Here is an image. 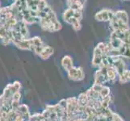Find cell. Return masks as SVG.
Segmentation results:
<instances>
[{
    "label": "cell",
    "mask_w": 130,
    "mask_h": 121,
    "mask_svg": "<svg viewBox=\"0 0 130 121\" xmlns=\"http://www.w3.org/2000/svg\"><path fill=\"white\" fill-rule=\"evenodd\" d=\"M74 12H75V11L74 10V9L70 8V7H69L68 9H66V10L63 13V20L66 22L67 20L70 19V18L74 17Z\"/></svg>",
    "instance_id": "cell-11"
},
{
    "label": "cell",
    "mask_w": 130,
    "mask_h": 121,
    "mask_svg": "<svg viewBox=\"0 0 130 121\" xmlns=\"http://www.w3.org/2000/svg\"><path fill=\"white\" fill-rule=\"evenodd\" d=\"M15 45L23 50H32V42H31V38H27L22 40L20 41L15 44Z\"/></svg>",
    "instance_id": "cell-5"
},
{
    "label": "cell",
    "mask_w": 130,
    "mask_h": 121,
    "mask_svg": "<svg viewBox=\"0 0 130 121\" xmlns=\"http://www.w3.org/2000/svg\"><path fill=\"white\" fill-rule=\"evenodd\" d=\"M66 23H68L70 25H72L74 31H79L80 29H81V24H80V20H77L74 17L70 18V19L66 21Z\"/></svg>",
    "instance_id": "cell-9"
},
{
    "label": "cell",
    "mask_w": 130,
    "mask_h": 121,
    "mask_svg": "<svg viewBox=\"0 0 130 121\" xmlns=\"http://www.w3.org/2000/svg\"><path fill=\"white\" fill-rule=\"evenodd\" d=\"M100 95L102 98H106L107 96L111 95V90H110V88L108 87L104 86V87H103V88H102V90L100 91Z\"/></svg>",
    "instance_id": "cell-12"
},
{
    "label": "cell",
    "mask_w": 130,
    "mask_h": 121,
    "mask_svg": "<svg viewBox=\"0 0 130 121\" xmlns=\"http://www.w3.org/2000/svg\"><path fill=\"white\" fill-rule=\"evenodd\" d=\"M61 64L62 68H63L66 72H68L70 70H71L74 67V63H73V60L71 57L70 56H65L61 61Z\"/></svg>",
    "instance_id": "cell-4"
},
{
    "label": "cell",
    "mask_w": 130,
    "mask_h": 121,
    "mask_svg": "<svg viewBox=\"0 0 130 121\" xmlns=\"http://www.w3.org/2000/svg\"><path fill=\"white\" fill-rule=\"evenodd\" d=\"M68 78L72 81H82L85 78V72L82 67H73L67 72Z\"/></svg>",
    "instance_id": "cell-1"
},
{
    "label": "cell",
    "mask_w": 130,
    "mask_h": 121,
    "mask_svg": "<svg viewBox=\"0 0 130 121\" xmlns=\"http://www.w3.org/2000/svg\"><path fill=\"white\" fill-rule=\"evenodd\" d=\"M115 16V12L109 9H104L100 11L97 12L95 18L98 21H107L111 20Z\"/></svg>",
    "instance_id": "cell-2"
},
{
    "label": "cell",
    "mask_w": 130,
    "mask_h": 121,
    "mask_svg": "<svg viewBox=\"0 0 130 121\" xmlns=\"http://www.w3.org/2000/svg\"><path fill=\"white\" fill-rule=\"evenodd\" d=\"M107 78L110 82H115L116 79L118 78V74L116 72V69L112 65H108L107 68Z\"/></svg>",
    "instance_id": "cell-6"
},
{
    "label": "cell",
    "mask_w": 130,
    "mask_h": 121,
    "mask_svg": "<svg viewBox=\"0 0 130 121\" xmlns=\"http://www.w3.org/2000/svg\"><path fill=\"white\" fill-rule=\"evenodd\" d=\"M118 78H119L120 83H121V84L130 82V70H126L123 74H120L118 76Z\"/></svg>",
    "instance_id": "cell-8"
},
{
    "label": "cell",
    "mask_w": 130,
    "mask_h": 121,
    "mask_svg": "<svg viewBox=\"0 0 130 121\" xmlns=\"http://www.w3.org/2000/svg\"><path fill=\"white\" fill-rule=\"evenodd\" d=\"M104 56V52H103V50H101L100 48H99L96 46L95 48L94 49V53H93V57H92V61H91L92 66L99 68V67L102 65Z\"/></svg>",
    "instance_id": "cell-3"
},
{
    "label": "cell",
    "mask_w": 130,
    "mask_h": 121,
    "mask_svg": "<svg viewBox=\"0 0 130 121\" xmlns=\"http://www.w3.org/2000/svg\"><path fill=\"white\" fill-rule=\"evenodd\" d=\"M123 57L124 58H130V44H126V49L123 54Z\"/></svg>",
    "instance_id": "cell-13"
},
{
    "label": "cell",
    "mask_w": 130,
    "mask_h": 121,
    "mask_svg": "<svg viewBox=\"0 0 130 121\" xmlns=\"http://www.w3.org/2000/svg\"><path fill=\"white\" fill-rule=\"evenodd\" d=\"M115 15L120 20L123 21L124 23L128 24V15L126 11H117L115 12Z\"/></svg>",
    "instance_id": "cell-10"
},
{
    "label": "cell",
    "mask_w": 130,
    "mask_h": 121,
    "mask_svg": "<svg viewBox=\"0 0 130 121\" xmlns=\"http://www.w3.org/2000/svg\"><path fill=\"white\" fill-rule=\"evenodd\" d=\"M53 54V48L48 45H44L39 57L43 60H47Z\"/></svg>",
    "instance_id": "cell-7"
}]
</instances>
